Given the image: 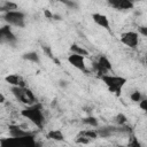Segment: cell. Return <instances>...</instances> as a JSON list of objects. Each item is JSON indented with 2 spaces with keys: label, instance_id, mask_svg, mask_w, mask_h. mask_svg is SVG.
<instances>
[{
  "label": "cell",
  "instance_id": "obj_29",
  "mask_svg": "<svg viewBox=\"0 0 147 147\" xmlns=\"http://www.w3.org/2000/svg\"><path fill=\"white\" fill-rule=\"evenodd\" d=\"M52 18H55V20H61V17L59 16V15H55V14H53V17Z\"/></svg>",
  "mask_w": 147,
  "mask_h": 147
},
{
  "label": "cell",
  "instance_id": "obj_4",
  "mask_svg": "<svg viewBox=\"0 0 147 147\" xmlns=\"http://www.w3.org/2000/svg\"><path fill=\"white\" fill-rule=\"evenodd\" d=\"M11 92H13L14 96L18 101H21L22 103L28 105V106L34 105L36 98H34V94L32 93V91L30 88H28V87H11Z\"/></svg>",
  "mask_w": 147,
  "mask_h": 147
},
{
  "label": "cell",
  "instance_id": "obj_7",
  "mask_svg": "<svg viewBox=\"0 0 147 147\" xmlns=\"http://www.w3.org/2000/svg\"><path fill=\"white\" fill-rule=\"evenodd\" d=\"M93 68L100 76H102L108 74L109 70H111V63L106 56H100L98 62H93Z\"/></svg>",
  "mask_w": 147,
  "mask_h": 147
},
{
  "label": "cell",
  "instance_id": "obj_23",
  "mask_svg": "<svg viewBox=\"0 0 147 147\" xmlns=\"http://www.w3.org/2000/svg\"><path fill=\"white\" fill-rule=\"evenodd\" d=\"M63 3L64 5H67L68 7H70V8H75V9H77L78 8V3L77 2H75V1H68V0H64L63 1Z\"/></svg>",
  "mask_w": 147,
  "mask_h": 147
},
{
  "label": "cell",
  "instance_id": "obj_21",
  "mask_svg": "<svg viewBox=\"0 0 147 147\" xmlns=\"http://www.w3.org/2000/svg\"><path fill=\"white\" fill-rule=\"evenodd\" d=\"M130 98H131V100L134 101V102H139V101H141V100L144 99L141 92H139V91H134V92H132L131 95H130Z\"/></svg>",
  "mask_w": 147,
  "mask_h": 147
},
{
  "label": "cell",
  "instance_id": "obj_10",
  "mask_svg": "<svg viewBox=\"0 0 147 147\" xmlns=\"http://www.w3.org/2000/svg\"><path fill=\"white\" fill-rule=\"evenodd\" d=\"M68 61L71 65H74L75 68H77L78 70L80 71H84V72H87V69H86V65H85V60H84V56H80V55H77V54H70L68 56Z\"/></svg>",
  "mask_w": 147,
  "mask_h": 147
},
{
  "label": "cell",
  "instance_id": "obj_8",
  "mask_svg": "<svg viewBox=\"0 0 147 147\" xmlns=\"http://www.w3.org/2000/svg\"><path fill=\"white\" fill-rule=\"evenodd\" d=\"M138 41H139V37L138 33L134 31H129L121 36V42L129 46L130 48H136L138 46Z\"/></svg>",
  "mask_w": 147,
  "mask_h": 147
},
{
  "label": "cell",
  "instance_id": "obj_27",
  "mask_svg": "<svg viewBox=\"0 0 147 147\" xmlns=\"http://www.w3.org/2000/svg\"><path fill=\"white\" fill-rule=\"evenodd\" d=\"M60 85H61L62 87H67V86H68V82H67V80H60Z\"/></svg>",
  "mask_w": 147,
  "mask_h": 147
},
{
  "label": "cell",
  "instance_id": "obj_15",
  "mask_svg": "<svg viewBox=\"0 0 147 147\" xmlns=\"http://www.w3.org/2000/svg\"><path fill=\"white\" fill-rule=\"evenodd\" d=\"M116 131H119V129H116L114 126H103L101 129H98L95 132L98 134V137H101V138H108L110 137L114 132Z\"/></svg>",
  "mask_w": 147,
  "mask_h": 147
},
{
  "label": "cell",
  "instance_id": "obj_12",
  "mask_svg": "<svg viewBox=\"0 0 147 147\" xmlns=\"http://www.w3.org/2000/svg\"><path fill=\"white\" fill-rule=\"evenodd\" d=\"M5 80L10 84L13 87H25V83L24 80L22 79V77L17 74H11V75H8L5 77Z\"/></svg>",
  "mask_w": 147,
  "mask_h": 147
},
{
  "label": "cell",
  "instance_id": "obj_16",
  "mask_svg": "<svg viewBox=\"0 0 147 147\" xmlns=\"http://www.w3.org/2000/svg\"><path fill=\"white\" fill-rule=\"evenodd\" d=\"M47 138L54 141H63L64 140V134L62 133L61 130H51L47 132Z\"/></svg>",
  "mask_w": 147,
  "mask_h": 147
},
{
  "label": "cell",
  "instance_id": "obj_20",
  "mask_svg": "<svg viewBox=\"0 0 147 147\" xmlns=\"http://www.w3.org/2000/svg\"><path fill=\"white\" fill-rule=\"evenodd\" d=\"M82 121H83V123H84V124H87V125H90V126H93V127H96V126L99 125V122H98V119H96L95 117H93V116H88V117H85V118H83Z\"/></svg>",
  "mask_w": 147,
  "mask_h": 147
},
{
  "label": "cell",
  "instance_id": "obj_5",
  "mask_svg": "<svg viewBox=\"0 0 147 147\" xmlns=\"http://www.w3.org/2000/svg\"><path fill=\"white\" fill-rule=\"evenodd\" d=\"M5 21L7 22V25H13L17 28H24L25 26V14L20 10L8 11L3 16Z\"/></svg>",
  "mask_w": 147,
  "mask_h": 147
},
{
  "label": "cell",
  "instance_id": "obj_17",
  "mask_svg": "<svg viewBox=\"0 0 147 147\" xmlns=\"http://www.w3.org/2000/svg\"><path fill=\"white\" fill-rule=\"evenodd\" d=\"M70 52H71V54H77V55H80V56H84V57L90 54L87 49H85L84 47H82L77 44H72L70 46Z\"/></svg>",
  "mask_w": 147,
  "mask_h": 147
},
{
  "label": "cell",
  "instance_id": "obj_11",
  "mask_svg": "<svg viewBox=\"0 0 147 147\" xmlns=\"http://www.w3.org/2000/svg\"><path fill=\"white\" fill-rule=\"evenodd\" d=\"M92 18H93L94 23L98 24L99 26H101V28H103V29H106V30H109V29H110V28H109V26H110L109 20H108V17H107L106 15L100 14V13H94V14H92Z\"/></svg>",
  "mask_w": 147,
  "mask_h": 147
},
{
  "label": "cell",
  "instance_id": "obj_22",
  "mask_svg": "<svg viewBox=\"0 0 147 147\" xmlns=\"http://www.w3.org/2000/svg\"><path fill=\"white\" fill-rule=\"evenodd\" d=\"M126 121H127V118H126V116H125L124 114H118V115L116 116V122H117L119 125H124V124L126 123Z\"/></svg>",
  "mask_w": 147,
  "mask_h": 147
},
{
  "label": "cell",
  "instance_id": "obj_24",
  "mask_svg": "<svg viewBox=\"0 0 147 147\" xmlns=\"http://www.w3.org/2000/svg\"><path fill=\"white\" fill-rule=\"evenodd\" d=\"M139 107L142 110H147V99L146 98H144L141 101H139Z\"/></svg>",
  "mask_w": 147,
  "mask_h": 147
},
{
  "label": "cell",
  "instance_id": "obj_1",
  "mask_svg": "<svg viewBox=\"0 0 147 147\" xmlns=\"http://www.w3.org/2000/svg\"><path fill=\"white\" fill-rule=\"evenodd\" d=\"M21 115L25 118H28L29 121H31L34 125H37V127L42 129L44 127V123H45V117L41 110V106L40 105H31L25 107L23 110H21Z\"/></svg>",
  "mask_w": 147,
  "mask_h": 147
},
{
  "label": "cell",
  "instance_id": "obj_6",
  "mask_svg": "<svg viewBox=\"0 0 147 147\" xmlns=\"http://www.w3.org/2000/svg\"><path fill=\"white\" fill-rule=\"evenodd\" d=\"M16 37L15 34L13 33L9 25H3L0 28V44L3 45V44H9V45H13L16 42Z\"/></svg>",
  "mask_w": 147,
  "mask_h": 147
},
{
  "label": "cell",
  "instance_id": "obj_18",
  "mask_svg": "<svg viewBox=\"0 0 147 147\" xmlns=\"http://www.w3.org/2000/svg\"><path fill=\"white\" fill-rule=\"evenodd\" d=\"M14 10H17V5L15 2H11V1H5L1 6H0V11H5L8 13V11H14Z\"/></svg>",
  "mask_w": 147,
  "mask_h": 147
},
{
  "label": "cell",
  "instance_id": "obj_28",
  "mask_svg": "<svg viewBox=\"0 0 147 147\" xmlns=\"http://www.w3.org/2000/svg\"><path fill=\"white\" fill-rule=\"evenodd\" d=\"M5 101H6V98H5V95L0 92V103H3Z\"/></svg>",
  "mask_w": 147,
  "mask_h": 147
},
{
  "label": "cell",
  "instance_id": "obj_26",
  "mask_svg": "<svg viewBox=\"0 0 147 147\" xmlns=\"http://www.w3.org/2000/svg\"><path fill=\"white\" fill-rule=\"evenodd\" d=\"M44 14H45V16H46L47 18H52V17H53V14H52V13H51L48 9H46V10L44 11Z\"/></svg>",
  "mask_w": 147,
  "mask_h": 147
},
{
  "label": "cell",
  "instance_id": "obj_14",
  "mask_svg": "<svg viewBox=\"0 0 147 147\" xmlns=\"http://www.w3.org/2000/svg\"><path fill=\"white\" fill-rule=\"evenodd\" d=\"M32 134L29 131H24L23 129H21L17 125H10L9 126V136L11 138H21V137H25V136H30Z\"/></svg>",
  "mask_w": 147,
  "mask_h": 147
},
{
  "label": "cell",
  "instance_id": "obj_3",
  "mask_svg": "<svg viewBox=\"0 0 147 147\" xmlns=\"http://www.w3.org/2000/svg\"><path fill=\"white\" fill-rule=\"evenodd\" d=\"M100 79L105 83V85L108 87V90L116 95H119L122 92L123 86L126 84V78L121 76H113V75H102L100 76Z\"/></svg>",
  "mask_w": 147,
  "mask_h": 147
},
{
  "label": "cell",
  "instance_id": "obj_19",
  "mask_svg": "<svg viewBox=\"0 0 147 147\" xmlns=\"http://www.w3.org/2000/svg\"><path fill=\"white\" fill-rule=\"evenodd\" d=\"M23 59H24V60H28V61H30V62L37 63V64H39V63H40L39 55H38L36 52H28V53L23 54Z\"/></svg>",
  "mask_w": 147,
  "mask_h": 147
},
{
  "label": "cell",
  "instance_id": "obj_9",
  "mask_svg": "<svg viewBox=\"0 0 147 147\" xmlns=\"http://www.w3.org/2000/svg\"><path fill=\"white\" fill-rule=\"evenodd\" d=\"M98 138V134L94 130H85L79 132V134L76 137V142L77 144H88L91 140H94Z\"/></svg>",
  "mask_w": 147,
  "mask_h": 147
},
{
  "label": "cell",
  "instance_id": "obj_2",
  "mask_svg": "<svg viewBox=\"0 0 147 147\" xmlns=\"http://www.w3.org/2000/svg\"><path fill=\"white\" fill-rule=\"evenodd\" d=\"M0 147H38L33 134L21 138H2L0 139Z\"/></svg>",
  "mask_w": 147,
  "mask_h": 147
},
{
  "label": "cell",
  "instance_id": "obj_13",
  "mask_svg": "<svg viewBox=\"0 0 147 147\" xmlns=\"http://www.w3.org/2000/svg\"><path fill=\"white\" fill-rule=\"evenodd\" d=\"M109 5L116 9H122V10L133 8V2L130 0H114V1H109Z\"/></svg>",
  "mask_w": 147,
  "mask_h": 147
},
{
  "label": "cell",
  "instance_id": "obj_25",
  "mask_svg": "<svg viewBox=\"0 0 147 147\" xmlns=\"http://www.w3.org/2000/svg\"><path fill=\"white\" fill-rule=\"evenodd\" d=\"M138 30H139V32H140L142 36H145V37L147 36V28H146V26H139Z\"/></svg>",
  "mask_w": 147,
  "mask_h": 147
}]
</instances>
